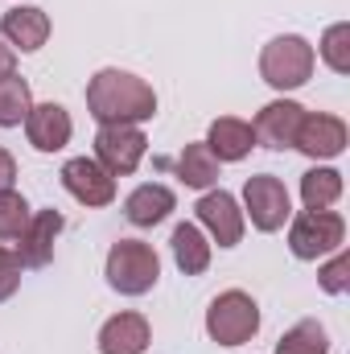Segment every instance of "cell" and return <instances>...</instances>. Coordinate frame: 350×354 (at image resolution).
Here are the masks:
<instances>
[{
    "instance_id": "obj_5",
    "label": "cell",
    "mask_w": 350,
    "mask_h": 354,
    "mask_svg": "<svg viewBox=\"0 0 350 354\" xmlns=\"http://www.w3.org/2000/svg\"><path fill=\"white\" fill-rule=\"evenodd\" d=\"M347 243V218L338 210H301L288 223V252L297 260L330 256Z\"/></svg>"
},
{
    "instance_id": "obj_26",
    "label": "cell",
    "mask_w": 350,
    "mask_h": 354,
    "mask_svg": "<svg viewBox=\"0 0 350 354\" xmlns=\"http://www.w3.org/2000/svg\"><path fill=\"white\" fill-rule=\"evenodd\" d=\"M21 256L17 252H8V248H0V301H8L17 288H21Z\"/></svg>"
},
{
    "instance_id": "obj_28",
    "label": "cell",
    "mask_w": 350,
    "mask_h": 354,
    "mask_svg": "<svg viewBox=\"0 0 350 354\" xmlns=\"http://www.w3.org/2000/svg\"><path fill=\"white\" fill-rule=\"evenodd\" d=\"M4 75H17V50L0 37V79H4Z\"/></svg>"
},
{
    "instance_id": "obj_24",
    "label": "cell",
    "mask_w": 350,
    "mask_h": 354,
    "mask_svg": "<svg viewBox=\"0 0 350 354\" xmlns=\"http://www.w3.org/2000/svg\"><path fill=\"white\" fill-rule=\"evenodd\" d=\"M29 202L17 189H0V239H17L29 227Z\"/></svg>"
},
{
    "instance_id": "obj_17",
    "label": "cell",
    "mask_w": 350,
    "mask_h": 354,
    "mask_svg": "<svg viewBox=\"0 0 350 354\" xmlns=\"http://www.w3.org/2000/svg\"><path fill=\"white\" fill-rule=\"evenodd\" d=\"M256 136H252V124L248 120H235V115H223L210 124L206 132V149L219 157V161H243L252 153Z\"/></svg>"
},
{
    "instance_id": "obj_27",
    "label": "cell",
    "mask_w": 350,
    "mask_h": 354,
    "mask_svg": "<svg viewBox=\"0 0 350 354\" xmlns=\"http://www.w3.org/2000/svg\"><path fill=\"white\" fill-rule=\"evenodd\" d=\"M12 181H17V161L8 149H0V189H12Z\"/></svg>"
},
{
    "instance_id": "obj_22",
    "label": "cell",
    "mask_w": 350,
    "mask_h": 354,
    "mask_svg": "<svg viewBox=\"0 0 350 354\" xmlns=\"http://www.w3.org/2000/svg\"><path fill=\"white\" fill-rule=\"evenodd\" d=\"M29 107H33V91H29V83H25L21 75H4V79H0V128L25 124Z\"/></svg>"
},
{
    "instance_id": "obj_16",
    "label": "cell",
    "mask_w": 350,
    "mask_h": 354,
    "mask_svg": "<svg viewBox=\"0 0 350 354\" xmlns=\"http://www.w3.org/2000/svg\"><path fill=\"white\" fill-rule=\"evenodd\" d=\"M177 198L169 185H157V181H149V185H136L132 194H128V202H124V214H128V223L132 227H157V223H165L169 214H174Z\"/></svg>"
},
{
    "instance_id": "obj_11",
    "label": "cell",
    "mask_w": 350,
    "mask_h": 354,
    "mask_svg": "<svg viewBox=\"0 0 350 354\" xmlns=\"http://www.w3.org/2000/svg\"><path fill=\"white\" fill-rule=\"evenodd\" d=\"M301 115H305V107L297 103V99H272L268 107H260V115H256V124H252V136H256V145L264 149H293V140H297V128H301Z\"/></svg>"
},
{
    "instance_id": "obj_9",
    "label": "cell",
    "mask_w": 350,
    "mask_h": 354,
    "mask_svg": "<svg viewBox=\"0 0 350 354\" xmlns=\"http://www.w3.org/2000/svg\"><path fill=\"white\" fill-rule=\"evenodd\" d=\"M194 214H198V223L210 231V239L219 248H235L243 239V210H239V202L227 189H206L198 198Z\"/></svg>"
},
{
    "instance_id": "obj_19",
    "label": "cell",
    "mask_w": 350,
    "mask_h": 354,
    "mask_svg": "<svg viewBox=\"0 0 350 354\" xmlns=\"http://www.w3.org/2000/svg\"><path fill=\"white\" fill-rule=\"evenodd\" d=\"M177 177L190 185V189H210L219 181V157L202 145H185L181 157H177Z\"/></svg>"
},
{
    "instance_id": "obj_20",
    "label": "cell",
    "mask_w": 350,
    "mask_h": 354,
    "mask_svg": "<svg viewBox=\"0 0 350 354\" xmlns=\"http://www.w3.org/2000/svg\"><path fill=\"white\" fill-rule=\"evenodd\" d=\"M338 198H342V174L338 169L317 165V169H309V174L301 177V202H305V210H330Z\"/></svg>"
},
{
    "instance_id": "obj_4",
    "label": "cell",
    "mask_w": 350,
    "mask_h": 354,
    "mask_svg": "<svg viewBox=\"0 0 350 354\" xmlns=\"http://www.w3.org/2000/svg\"><path fill=\"white\" fill-rule=\"evenodd\" d=\"M260 330V305L243 292V288H227L210 301L206 309V334L219 346H243L252 342Z\"/></svg>"
},
{
    "instance_id": "obj_15",
    "label": "cell",
    "mask_w": 350,
    "mask_h": 354,
    "mask_svg": "<svg viewBox=\"0 0 350 354\" xmlns=\"http://www.w3.org/2000/svg\"><path fill=\"white\" fill-rule=\"evenodd\" d=\"M149 317L145 313H116L99 330V354H145L149 351Z\"/></svg>"
},
{
    "instance_id": "obj_25",
    "label": "cell",
    "mask_w": 350,
    "mask_h": 354,
    "mask_svg": "<svg viewBox=\"0 0 350 354\" xmlns=\"http://www.w3.org/2000/svg\"><path fill=\"white\" fill-rule=\"evenodd\" d=\"M317 284L330 292V297H342V292H350V252H334V260L317 272Z\"/></svg>"
},
{
    "instance_id": "obj_12",
    "label": "cell",
    "mask_w": 350,
    "mask_h": 354,
    "mask_svg": "<svg viewBox=\"0 0 350 354\" xmlns=\"http://www.w3.org/2000/svg\"><path fill=\"white\" fill-rule=\"evenodd\" d=\"M25 136L37 153H58L71 145L75 136V124H71V111L62 103H33L29 115H25Z\"/></svg>"
},
{
    "instance_id": "obj_14",
    "label": "cell",
    "mask_w": 350,
    "mask_h": 354,
    "mask_svg": "<svg viewBox=\"0 0 350 354\" xmlns=\"http://www.w3.org/2000/svg\"><path fill=\"white\" fill-rule=\"evenodd\" d=\"M0 33L12 50L21 54H37L50 37V17L37 8V4H21V8H8L0 17Z\"/></svg>"
},
{
    "instance_id": "obj_6",
    "label": "cell",
    "mask_w": 350,
    "mask_h": 354,
    "mask_svg": "<svg viewBox=\"0 0 350 354\" xmlns=\"http://www.w3.org/2000/svg\"><path fill=\"white\" fill-rule=\"evenodd\" d=\"M145 153H149V140H145L140 124H99V132H95V161L111 177L136 174Z\"/></svg>"
},
{
    "instance_id": "obj_7",
    "label": "cell",
    "mask_w": 350,
    "mask_h": 354,
    "mask_svg": "<svg viewBox=\"0 0 350 354\" xmlns=\"http://www.w3.org/2000/svg\"><path fill=\"white\" fill-rule=\"evenodd\" d=\"M243 210H248V218H252L256 231H280V227L293 218L284 181L272 177V174L248 177V185H243Z\"/></svg>"
},
{
    "instance_id": "obj_23",
    "label": "cell",
    "mask_w": 350,
    "mask_h": 354,
    "mask_svg": "<svg viewBox=\"0 0 350 354\" xmlns=\"http://www.w3.org/2000/svg\"><path fill=\"white\" fill-rule=\"evenodd\" d=\"M322 62L334 71V75H347L350 71V25H330L322 33V46H317Z\"/></svg>"
},
{
    "instance_id": "obj_8",
    "label": "cell",
    "mask_w": 350,
    "mask_h": 354,
    "mask_svg": "<svg viewBox=\"0 0 350 354\" xmlns=\"http://www.w3.org/2000/svg\"><path fill=\"white\" fill-rule=\"evenodd\" d=\"M347 136H350L347 120H338V115H330V111H305L293 149L305 153L309 161H334V157H342Z\"/></svg>"
},
{
    "instance_id": "obj_10",
    "label": "cell",
    "mask_w": 350,
    "mask_h": 354,
    "mask_svg": "<svg viewBox=\"0 0 350 354\" xmlns=\"http://www.w3.org/2000/svg\"><path fill=\"white\" fill-rule=\"evenodd\" d=\"M58 177H62V189H66L75 202H83V206H107V202L116 198V177L107 174L95 157H75V161H66Z\"/></svg>"
},
{
    "instance_id": "obj_3",
    "label": "cell",
    "mask_w": 350,
    "mask_h": 354,
    "mask_svg": "<svg viewBox=\"0 0 350 354\" xmlns=\"http://www.w3.org/2000/svg\"><path fill=\"white\" fill-rule=\"evenodd\" d=\"M107 284L124 297H145L157 280H161V260L153 252V243L140 239H120L107 252Z\"/></svg>"
},
{
    "instance_id": "obj_2",
    "label": "cell",
    "mask_w": 350,
    "mask_h": 354,
    "mask_svg": "<svg viewBox=\"0 0 350 354\" xmlns=\"http://www.w3.org/2000/svg\"><path fill=\"white\" fill-rule=\"evenodd\" d=\"M313 66H317V54L297 33H280V37H272L260 50V75H264V83L276 91L305 87L313 79Z\"/></svg>"
},
{
    "instance_id": "obj_18",
    "label": "cell",
    "mask_w": 350,
    "mask_h": 354,
    "mask_svg": "<svg viewBox=\"0 0 350 354\" xmlns=\"http://www.w3.org/2000/svg\"><path fill=\"white\" fill-rule=\"evenodd\" d=\"M169 248H174V264L185 276H202L210 268V243H206V235H202L198 223H177Z\"/></svg>"
},
{
    "instance_id": "obj_21",
    "label": "cell",
    "mask_w": 350,
    "mask_h": 354,
    "mask_svg": "<svg viewBox=\"0 0 350 354\" xmlns=\"http://www.w3.org/2000/svg\"><path fill=\"white\" fill-rule=\"evenodd\" d=\"M276 354H330V334H326L322 322L305 317V322H297L293 330L280 334Z\"/></svg>"
},
{
    "instance_id": "obj_13",
    "label": "cell",
    "mask_w": 350,
    "mask_h": 354,
    "mask_svg": "<svg viewBox=\"0 0 350 354\" xmlns=\"http://www.w3.org/2000/svg\"><path fill=\"white\" fill-rule=\"evenodd\" d=\"M62 227H66V218H62L58 210H37V214H29V227L17 235V256H21V264L25 268H46L50 264Z\"/></svg>"
},
{
    "instance_id": "obj_1",
    "label": "cell",
    "mask_w": 350,
    "mask_h": 354,
    "mask_svg": "<svg viewBox=\"0 0 350 354\" xmlns=\"http://www.w3.org/2000/svg\"><path fill=\"white\" fill-rule=\"evenodd\" d=\"M87 111L99 124H145L157 115V91L132 71L107 66L87 83Z\"/></svg>"
}]
</instances>
